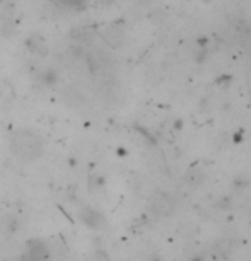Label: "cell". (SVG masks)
<instances>
[{
	"mask_svg": "<svg viewBox=\"0 0 251 261\" xmlns=\"http://www.w3.org/2000/svg\"><path fill=\"white\" fill-rule=\"evenodd\" d=\"M10 152L19 161H38L45 152V140L34 130L23 128V130L14 131L12 137H10Z\"/></svg>",
	"mask_w": 251,
	"mask_h": 261,
	"instance_id": "cell-1",
	"label": "cell"
},
{
	"mask_svg": "<svg viewBox=\"0 0 251 261\" xmlns=\"http://www.w3.org/2000/svg\"><path fill=\"white\" fill-rule=\"evenodd\" d=\"M79 218H81V222L86 227L96 229V231L97 229H103L104 224H106L104 215L99 210H96V208L89 207V205H84L81 210H79Z\"/></svg>",
	"mask_w": 251,
	"mask_h": 261,
	"instance_id": "cell-2",
	"label": "cell"
},
{
	"mask_svg": "<svg viewBox=\"0 0 251 261\" xmlns=\"http://www.w3.org/2000/svg\"><path fill=\"white\" fill-rule=\"evenodd\" d=\"M24 46L29 51L31 55L40 58H46L50 55V46H48L46 40L40 34H29V36L24 40Z\"/></svg>",
	"mask_w": 251,
	"mask_h": 261,
	"instance_id": "cell-3",
	"label": "cell"
},
{
	"mask_svg": "<svg viewBox=\"0 0 251 261\" xmlns=\"http://www.w3.org/2000/svg\"><path fill=\"white\" fill-rule=\"evenodd\" d=\"M151 210L158 215H169L174 210L173 198L166 193H156L151 200Z\"/></svg>",
	"mask_w": 251,
	"mask_h": 261,
	"instance_id": "cell-4",
	"label": "cell"
},
{
	"mask_svg": "<svg viewBox=\"0 0 251 261\" xmlns=\"http://www.w3.org/2000/svg\"><path fill=\"white\" fill-rule=\"evenodd\" d=\"M26 253L33 256V258L41 260V261L50 260V248H48L46 242L41 241V239H33V241H27Z\"/></svg>",
	"mask_w": 251,
	"mask_h": 261,
	"instance_id": "cell-5",
	"label": "cell"
},
{
	"mask_svg": "<svg viewBox=\"0 0 251 261\" xmlns=\"http://www.w3.org/2000/svg\"><path fill=\"white\" fill-rule=\"evenodd\" d=\"M103 38L110 46L118 48L121 43H123V38H125L123 27H121L120 24H110V26L104 29Z\"/></svg>",
	"mask_w": 251,
	"mask_h": 261,
	"instance_id": "cell-6",
	"label": "cell"
},
{
	"mask_svg": "<svg viewBox=\"0 0 251 261\" xmlns=\"http://www.w3.org/2000/svg\"><path fill=\"white\" fill-rule=\"evenodd\" d=\"M19 231V220L16 215L12 214H3L0 215V232L5 236H14Z\"/></svg>",
	"mask_w": 251,
	"mask_h": 261,
	"instance_id": "cell-7",
	"label": "cell"
},
{
	"mask_svg": "<svg viewBox=\"0 0 251 261\" xmlns=\"http://www.w3.org/2000/svg\"><path fill=\"white\" fill-rule=\"evenodd\" d=\"M64 101H67L72 106H77V104H82V101H86V96L75 86H68L64 90Z\"/></svg>",
	"mask_w": 251,
	"mask_h": 261,
	"instance_id": "cell-8",
	"label": "cell"
},
{
	"mask_svg": "<svg viewBox=\"0 0 251 261\" xmlns=\"http://www.w3.org/2000/svg\"><path fill=\"white\" fill-rule=\"evenodd\" d=\"M38 79H40V82H41V84H43V86H46V87H53V86H57V84H58V72L55 70V68L48 67V68H45V70H41V72H40Z\"/></svg>",
	"mask_w": 251,
	"mask_h": 261,
	"instance_id": "cell-9",
	"label": "cell"
},
{
	"mask_svg": "<svg viewBox=\"0 0 251 261\" xmlns=\"http://www.w3.org/2000/svg\"><path fill=\"white\" fill-rule=\"evenodd\" d=\"M204 179H205V171L202 168L191 169V171L188 173V176H186V181H188V184H190V186H200V184L204 183Z\"/></svg>",
	"mask_w": 251,
	"mask_h": 261,
	"instance_id": "cell-10",
	"label": "cell"
},
{
	"mask_svg": "<svg viewBox=\"0 0 251 261\" xmlns=\"http://www.w3.org/2000/svg\"><path fill=\"white\" fill-rule=\"evenodd\" d=\"M60 2L72 10H84L87 7V0H60Z\"/></svg>",
	"mask_w": 251,
	"mask_h": 261,
	"instance_id": "cell-11",
	"label": "cell"
},
{
	"mask_svg": "<svg viewBox=\"0 0 251 261\" xmlns=\"http://www.w3.org/2000/svg\"><path fill=\"white\" fill-rule=\"evenodd\" d=\"M19 261H41V260H36V258H33L31 255H27V253H24V255L19 258Z\"/></svg>",
	"mask_w": 251,
	"mask_h": 261,
	"instance_id": "cell-12",
	"label": "cell"
},
{
	"mask_svg": "<svg viewBox=\"0 0 251 261\" xmlns=\"http://www.w3.org/2000/svg\"><path fill=\"white\" fill-rule=\"evenodd\" d=\"M97 2H99V5H103V7L113 5V0H97Z\"/></svg>",
	"mask_w": 251,
	"mask_h": 261,
	"instance_id": "cell-13",
	"label": "cell"
},
{
	"mask_svg": "<svg viewBox=\"0 0 251 261\" xmlns=\"http://www.w3.org/2000/svg\"><path fill=\"white\" fill-rule=\"evenodd\" d=\"M193 261H202V260H200V258H195Z\"/></svg>",
	"mask_w": 251,
	"mask_h": 261,
	"instance_id": "cell-14",
	"label": "cell"
}]
</instances>
